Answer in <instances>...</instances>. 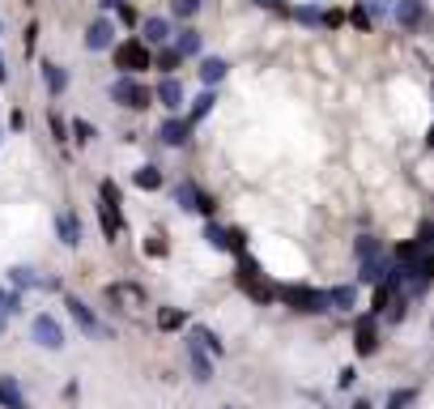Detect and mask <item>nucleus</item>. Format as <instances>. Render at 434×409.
<instances>
[{
  "mask_svg": "<svg viewBox=\"0 0 434 409\" xmlns=\"http://www.w3.org/2000/svg\"><path fill=\"white\" fill-rule=\"evenodd\" d=\"M277 298L294 307V312H306V316H319V312H332L328 307V290H315V286H302V281H294V286H277Z\"/></svg>",
  "mask_w": 434,
  "mask_h": 409,
  "instance_id": "f257e3e1",
  "label": "nucleus"
},
{
  "mask_svg": "<svg viewBox=\"0 0 434 409\" xmlns=\"http://www.w3.org/2000/svg\"><path fill=\"white\" fill-rule=\"evenodd\" d=\"M111 102H119V107H128V111H145L153 102V90L145 82H137L132 73H119L111 82Z\"/></svg>",
  "mask_w": 434,
  "mask_h": 409,
  "instance_id": "f03ea898",
  "label": "nucleus"
},
{
  "mask_svg": "<svg viewBox=\"0 0 434 409\" xmlns=\"http://www.w3.org/2000/svg\"><path fill=\"white\" fill-rule=\"evenodd\" d=\"M111 60H115L119 73H132L137 77L141 68H153V51H149L145 39H124V43L111 47Z\"/></svg>",
  "mask_w": 434,
  "mask_h": 409,
  "instance_id": "7ed1b4c3",
  "label": "nucleus"
},
{
  "mask_svg": "<svg viewBox=\"0 0 434 409\" xmlns=\"http://www.w3.org/2000/svg\"><path fill=\"white\" fill-rule=\"evenodd\" d=\"M175 204L184 213H200V218H213L217 213V200L209 192H200L192 179H184V184H175Z\"/></svg>",
  "mask_w": 434,
  "mask_h": 409,
  "instance_id": "20e7f679",
  "label": "nucleus"
},
{
  "mask_svg": "<svg viewBox=\"0 0 434 409\" xmlns=\"http://www.w3.org/2000/svg\"><path fill=\"white\" fill-rule=\"evenodd\" d=\"M30 341L43 345V350H64V328H60V320L47 316V312H39V316L30 320Z\"/></svg>",
  "mask_w": 434,
  "mask_h": 409,
  "instance_id": "39448f33",
  "label": "nucleus"
},
{
  "mask_svg": "<svg viewBox=\"0 0 434 409\" xmlns=\"http://www.w3.org/2000/svg\"><path fill=\"white\" fill-rule=\"evenodd\" d=\"M107 303H115V307H124V312H137V307H145L149 303V294H145V286H137V281H111L107 290Z\"/></svg>",
  "mask_w": 434,
  "mask_h": 409,
  "instance_id": "423d86ee",
  "label": "nucleus"
},
{
  "mask_svg": "<svg viewBox=\"0 0 434 409\" xmlns=\"http://www.w3.org/2000/svg\"><path fill=\"white\" fill-rule=\"evenodd\" d=\"M64 307H68V316L77 320V328H81L86 337H102V332H107V328H102V320H98V316H94L77 294H64Z\"/></svg>",
  "mask_w": 434,
  "mask_h": 409,
  "instance_id": "0eeeda50",
  "label": "nucleus"
},
{
  "mask_svg": "<svg viewBox=\"0 0 434 409\" xmlns=\"http://www.w3.org/2000/svg\"><path fill=\"white\" fill-rule=\"evenodd\" d=\"M192 120L188 115H170V120H162L158 124V141L162 145H170V149H179V145H188V137H192Z\"/></svg>",
  "mask_w": 434,
  "mask_h": 409,
  "instance_id": "6e6552de",
  "label": "nucleus"
},
{
  "mask_svg": "<svg viewBox=\"0 0 434 409\" xmlns=\"http://www.w3.org/2000/svg\"><path fill=\"white\" fill-rule=\"evenodd\" d=\"M396 21H400V30L417 35L422 26H430V13H426L422 0H396Z\"/></svg>",
  "mask_w": 434,
  "mask_h": 409,
  "instance_id": "1a4fd4ad",
  "label": "nucleus"
},
{
  "mask_svg": "<svg viewBox=\"0 0 434 409\" xmlns=\"http://www.w3.org/2000/svg\"><path fill=\"white\" fill-rule=\"evenodd\" d=\"M86 47H90V51L115 47V21H111V17H94V21L86 26Z\"/></svg>",
  "mask_w": 434,
  "mask_h": 409,
  "instance_id": "9d476101",
  "label": "nucleus"
},
{
  "mask_svg": "<svg viewBox=\"0 0 434 409\" xmlns=\"http://www.w3.org/2000/svg\"><path fill=\"white\" fill-rule=\"evenodd\" d=\"M98 222H102V235H107V243L119 239V230H124V213H119V204L111 200H102L98 196Z\"/></svg>",
  "mask_w": 434,
  "mask_h": 409,
  "instance_id": "9b49d317",
  "label": "nucleus"
},
{
  "mask_svg": "<svg viewBox=\"0 0 434 409\" xmlns=\"http://www.w3.org/2000/svg\"><path fill=\"white\" fill-rule=\"evenodd\" d=\"M153 98H158L166 111H179V107H184V82H179L175 73H170V77H162L158 90H153Z\"/></svg>",
  "mask_w": 434,
  "mask_h": 409,
  "instance_id": "f8f14e48",
  "label": "nucleus"
},
{
  "mask_svg": "<svg viewBox=\"0 0 434 409\" xmlns=\"http://www.w3.org/2000/svg\"><path fill=\"white\" fill-rule=\"evenodd\" d=\"M56 235H60L64 247H81V218H77L72 209L56 213Z\"/></svg>",
  "mask_w": 434,
  "mask_h": 409,
  "instance_id": "ddd939ff",
  "label": "nucleus"
},
{
  "mask_svg": "<svg viewBox=\"0 0 434 409\" xmlns=\"http://www.w3.org/2000/svg\"><path fill=\"white\" fill-rule=\"evenodd\" d=\"M188 363H192V375H196L200 383H209V379H213V363H209V350H204L200 341H192V337H188Z\"/></svg>",
  "mask_w": 434,
  "mask_h": 409,
  "instance_id": "4468645a",
  "label": "nucleus"
},
{
  "mask_svg": "<svg viewBox=\"0 0 434 409\" xmlns=\"http://www.w3.org/2000/svg\"><path fill=\"white\" fill-rule=\"evenodd\" d=\"M43 86H47L51 98H60V94L68 90V68L56 64V60H43Z\"/></svg>",
  "mask_w": 434,
  "mask_h": 409,
  "instance_id": "2eb2a0df",
  "label": "nucleus"
},
{
  "mask_svg": "<svg viewBox=\"0 0 434 409\" xmlns=\"http://www.w3.org/2000/svg\"><path fill=\"white\" fill-rule=\"evenodd\" d=\"M0 409H30V401H26L21 383L13 375H0Z\"/></svg>",
  "mask_w": 434,
  "mask_h": 409,
  "instance_id": "dca6fc26",
  "label": "nucleus"
},
{
  "mask_svg": "<svg viewBox=\"0 0 434 409\" xmlns=\"http://www.w3.org/2000/svg\"><path fill=\"white\" fill-rule=\"evenodd\" d=\"M170 35H175V30H170V21H166V17H145V21H141V39H145L149 47L170 43Z\"/></svg>",
  "mask_w": 434,
  "mask_h": 409,
  "instance_id": "f3484780",
  "label": "nucleus"
},
{
  "mask_svg": "<svg viewBox=\"0 0 434 409\" xmlns=\"http://www.w3.org/2000/svg\"><path fill=\"white\" fill-rule=\"evenodd\" d=\"M375 320H379V316L371 312V316H362V320H357V328H353V332H357V354H362V358L379 350V332H375Z\"/></svg>",
  "mask_w": 434,
  "mask_h": 409,
  "instance_id": "a211bd4d",
  "label": "nucleus"
},
{
  "mask_svg": "<svg viewBox=\"0 0 434 409\" xmlns=\"http://www.w3.org/2000/svg\"><path fill=\"white\" fill-rule=\"evenodd\" d=\"M170 47L188 60V56H200V47H204V43H200V30H196V26H184V30L175 35V43H170Z\"/></svg>",
  "mask_w": 434,
  "mask_h": 409,
  "instance_id": "6ab92c4d",
  "label": "nucleus"
},
{
  "mask_svg": "<svg viewBox=\"0 0 434 409\" xmlns=\"http://www.w3.org/2000/svg\"><path fill=\"white\" fill-rule=\"evenodd\" d=\"M196 73H200V82H204V86H217V82H221V77L230 73V64H226L221 56H204Z\"/></svg>",
  "mask_w": 434,
  "mask_h": 409,
  "instance_id": "aec40b11",
  "label": "nucleus"
},
{
  "mask_svg": "<svg viewBox=\"0 0 434 409\" xmlns=\"http://www.w3.org/2000/svg\"><path fill=\"white\" fill-rule=\"evenodd\" d=\"M132 184H137L141 192H158V188H162V171L153 167V162H145V167L132 171Z\"/></svg>",
  "mask_w": 434,
  "mask_h": 409,
  "instance_id": "412c9836",
  "label": "nucleus"
},
{
  "mask_svg": "<svg viewBox=\"0 0 434 409\" xmlns=\"http://www.w3.org/2000/svg\"><path fill=\"white\" fill-rule=\"evenodd\" d=\"M392 265H396V260H388V256H375V260H362V281L379 286V281L392 273Z\"/></svg>",
  "mask_w": 434,
  "mask_h": 409,
  "instance_id": "4be33fe9",
  "label": "nucleus"
},
{
  "mask_svg": "<svg viewBox=\"0 0 434 409\" xmlns=\"http://www.w3.org/2000/svg\"><path fill=\"white\" fill-rule=\"evenodd\" d=\"M353 303H357L353 286H332L328 290V307H332V312H353Z\"/></svg>",
  "mask_w": 434,
  "mask_h": 409,
  "instance_id": "5701e85b",
  "label": "nucleus"
},
{
  "mask_svg": "<svg viewBox=\"0 0 434 409\" xmlns=\"http://www.w3.org/2000/svg\"><path fill=\"white\" fill-rule=\"evenodd\" d=\"M9 286H17V290H39V286H43V277H39L34 269L17 265V269H9Z\"/></svg>",
  "mask_w": 434,
  "mask_h": 409,
  "instance_id": "b1692460",
  "label": "nucleus"
},
{
  "mask_svg": "<svg viewBox=\"0 0 434 409\" xmlns=\"http://www.w3.org/2000/svg\"><path fill=\"white\" fill-rule=\"evenodd\" d=\"M192 341H200L204 350H209V354H213V358H221V354H226L221 337H217V332H213V328H204V324H196V328H192Z\"/></svg>",
  "mask_w": 434,
  "mask_h": 409,
  "instance_id": "393cba45",
  "label": "nucleus"
},
{
  "mask_svg": "<svg viewBox=\"0 0 434 409\" xmlns=\"http://www.w3.org/2000/svg\"><path fill=\"white\" fill-rule=\"evenodd\" d=\"M179 64H184V56H179L175 47H166V43H162V47H158V56H153V68H162V73L170 77V73H175Z\"/></svg>",
  "mask_w": 434,
  "mask_h": 409,
  "instance_id": "a878e982",
  "label": "nucleus"
},
{
  "mask_svg": "<svg viewBox=\"0 0 434 409\" xmlns=\"http://www.w3.org/2000/svg\"><path fill=\"white\" fill-rule=\"evenodd\" d=\"M213 102H217V94H213V90H204V94H196V102H192V111H188V120H192V124H200L204 115H209V111H213Z\"/></svg>",
  "mask_w": 434,
  "mask_h": 409,
  "instance_id": "bb28decb",
  "label": "nucleus"
},
{
  "mask_svg": "<svg viewBox=\"0 0 434 409\" xmlns=\"http://www.w3.org/2000/svg\"><path fill=\"white\" fill-rule=\"evenodd\" d=\"M204 239H209V247H217V251H230V230L217 226L213 218H209V226H204Z\"/></svg>",
  "mask_w": 434,
  "mask_h": 409,
  "instance_id": "cd10ccee",
  "label": "nucleus"
},
{
  "mask_svg": "<svg viewBox=\"0 0 434 409\" xmlns=\"http://www.w3.org/2000/svg\"><path fill=\"white\" fill-rule=\"evenodd\" d=\"M184 324H188V316L179 312V307H162V312H158V328L162 332H175V328H184Z\"/></svg>",
  "mask_w": 434,
  "mask_h": 409,
  "instance_id": "c85d7f7f",
  "label": "nucleus"
},
{
  "mask_svg": "<svg viewBox=\"0 0 434 409\" xmlns=\"http://www.w3.org/2000/svg\"><path fill=\"white\" fill-rule=\"evenodd\" d=\"M353 251H357V260H375V256H383V243L371 239V235H362V239L353 243Z\"/></svg>",
  "mask_w": 434,
  "mask_h": 409,
  "instance_id": "c756f323",
  "label": "nucleus"
},
{
  "mask_svg": "<svg viewBox=\"0 0 434 409\" xmlns=\"http://www.w3.org/2000/svg\"><path fill=\"white\" fill-rule=\"evenodd\" d=\"M68 133L77 137V145H90V141L98 137V128H94L90 120H72V124H68Z\"/></svg>",
  "mask_w": 434,
  "mask_h": 409,
  "instance_id": "7c9ffc66",
  "label": "nucleus"
},
{
  "mask_svg": "<svg viewBox=\"0 0 434 409\" xmlns=\"http://www.w3.org/2000/svg\"><path fill=\"white\" fill-rule=\"evenodd\" d=\"M417 401V388H396L388 401H383V409H404V405H413Z\"/></svg>",
  "mask_w": 434,
  "mask_h": 409,
  "instance_id": "2f4dec72",
  "label": "nucleus"
},
{
  "mask_svg": "<svg viewBox=\"0 0 434 409\" xmlns=\"http://www.w3.org/2000/svg\"><path fill=\"white\" fill-rule=\"evenodd\" d=\"M47 128H51V141H56V145L68 141V124L60 120V111H47Z\"/></svg>",
  "mask_w": 434,
  "mask_h": 409,
  "instance_id": "473e14b6",
  "label": "nucleus"
},
{
  "mask_svg": "<svg viewBox=\"0 0 434 409\" xmlns=\"http://www.w3.org/2000/svg\"><path fill=\"white\" fill-rule=\"evenodd\" d=\"M0 307H5V316H17L21 312V290H0Z\"/></svg>",
  "mask_w": 434,
  "mask_h": 409,
  "instance_id": "72a5a7b5",
  "label": "nucleus"
},
{
  "mask_svg": "<svg viewBox=\"0 0 434 409\" xmlns=\"http://www.w3.org/2000/svg\"><path fill=\"white\" fill-rule=\"evenodd\" d=\"M34 43H39V21H30V26H26V35H21V56L26 60L34 56Z\"/></svg>",
  "mask_w": 434,
  "mask_h": 409,
  "instance_id": "f704fd0d",
  "label": "nucleus"
},
{
  "mask_svg": "<svg viewBox=\"0 0 434 409\" xmlns=\"http://www.w3.org/2000/svg\"><path fill=\"white\" fill-rule=\"evenodd\" d=\"M196 9H200V0H170V13H175V17H184V21L196 17Z\"/></svg>",
  "mask_w": 434,
  "mask_h": 409,
  "instance_id": "c9c22d12",
  "label": "nucleus"
},
{
  "mask_svg": "<svg viewBox=\"0 0 434 409\" xmlns=\"http://www.w3.org/2000/svg\"><path fill=\"white\" fill-rule=\"evenodd\" d=\"M294 17H298L302 26H319V21H324V13H319V9H311V5H302V9H294Z\"/></svg>",
  "mask_w": 434,
  "mask_h": 409,
  "instance_id": "e433bc0d",
  "label": "nucleus"
},
{
  "mask_svg": "<svg viewBox=\"0 0 434 409\" xmlns=\"http://www.w3.org/2000/svg\"><path fill=\"white\" fill-rule=\"evenodd\" d=\"M230 251H235V256L247 251V235H243V230H230Z\"/></svg>",
  "mask_w": 434,
  "mask_h": 409,
  "instance_id": "4c0bfd02",
  "label": "nucleus"
},
{
  "mask_svg": "<svg viewBox=\"0 0 434 409\" xmlns=\"http://www.w3.org/2000/svg\"><path fill=\"white\" fill-rule=\"evenodd\" d=\"M115 9H119V21H124V26H137V21H141V17H137V9L128 5V0H124V5H115Z\"/></svg>",
  "mask_w": 434,
  "mask_h": 409,
  "instance_id": "58836bf2",
  "label": "nucleus"
},
{
  "mask_svg": "<svg viewBox=\"0 0 434 409\" xmlns=\"http://www.w3.org/2000/svg\"><path fill=\"white\" fill-rule=\"evenodd\" d=\"M145 251H149V256H166V239H158V235H153V239L145 243Z\"/></svg>",
  "mask_w": 434,
  "mask_h": 409,
  "instance_id": "ea45409f",
  "label": "nucleus"
},
{
  "mask_svg": "<svg viewBox=\"0 0 434 409\" xmlns=\"http://www.w3.org/2000/svg\"><path fill=\"white\" fill-rule=\"evenodd\" d=\"M9 128H13V133H21V128H26V111H21V107H13V115H9Z\"/></svg>",
  "mask_w": 434,
  "mask_h": 409,
  "instance_id": "a19ab883",
  "label": "nucleus"
},
{
  "mask_svg": "<svg viewBox=\"0 0 434 409\" xmlns=\"http://www.w3.org/2000/svg\"><path fill=\"white\" fill-rule=\"evenodd\" d=\"M353 379H357V371H353V367H345V371H341V379H337V383H341V388H349V383H353Z\"/></svg>",
  "mask_w": 434,
  "mask_h": 409,
  "instance_id": "79ce46f5",
  "label": "nucleus"
},
{
  "mask_svg": "<svg viewBox=\"0 0 434 409\" xmlns=\"http://www.w3.org/2000/svg\"><path fill=\"white\" fill-rule=\"evenodd\" d=\"M341 21H345V13H337V9L324 13V26H341Z\"/></svg>",
  "mask_w": 434,
  "mask_h": 409,
  "instance_id": "37998d69",
  "label": "nucleus"
},
{
  "mask_svg": "<svg viewBox=\"0 0 434 409\" xmlns=\"http://www.w3.org/2000/svg\"><path fill=\"white\" fill-rule=\"evenodd\" d=\"M255 5H260V9H286L281 0H255Z\"/></svg>",
  "mask_w": 434,
  "mask_h": 409,
  "instance_id": "c03bdc74",
  "label": "nucleus"
},
{
  "mask_svg": "<svg viewBox=\"0 0 434 409\" xmlns=\"http://www.w3.org/2000/svg\"><path fill=\"white\" fill-rule=\"evenodd\" d=\"M0 86H9V68H5V56H0Z\"/></svg>",
  "mask_w": 434,
  "mask_h": 409,
  "instance_id": "a18cd8bd",
  "label": "nucleus"
},
{
  "mask_svg": "<svg viewBox=\"0 0 434 409\" xmlns=\"http://www.w3.org/2000/svg\"><path fill=\"white\" fill-rule=\"evenodd\" d=\"M98 5H102V9H115V5H124V0H98Z\"/></svg>",
  "mask_w": 434,
  "mask_h": 409,
  "instance_id": "49530a36",
  "label": "nucleus"
},
{
  "mask_svg": "<svg viewBox=\"0 0 434 409\" xmlns=\"http://www.w3.org/2000/svg\"><path fill=\"white\" fill-rule=\"evenodd\" d=\"M353 409H375V405L371 401H353Z\"/></svg>",
  "mask_w": 434,
  "mask_h": 409,
  "instance_id": "de8ad7c7",
  "label": "nucleus"
},
{
  "mask_svg": "<svg viewBox=\"0 0 434 409\" xmlns=\"http://www.w3.org/2000/svg\"><path fill=\"white\" fill-rule=\"evenodd\" d=\"M5 324H9V316H5V307H0V332H5Z\"/></svg>",
  "mask_w": 434,
  "mask_h": 409,
  "instance_id": "09e8293b",
  "label": "nucleus"
},
{
  "mask_svg": "<svg viewBox=\"0 0 434 409\" xmlns=\"http://www.w3.org/2000/svg\"><path fill=\"white\" fill-rule=\"evenodd\" d=\"M426 145H430V149H434V124H430V133H426Z\"/></svg>",
  "mask_w": 434,
  "mask_h": 409,
  "instance_id": "8fccbe9b",
  "label": "nucleus"
},
{
  "mask_svg": "<svg viewBox=\"0 0 434 409\" xmlns=\"http://www.w3.org/2000/svg\"><path fill=\"white\" fill-rule=\"evenodd\" d=\"M0 30H5V21H0Z\"/></svg>",
  "mask_w": 434,
  "mask_h": 409,
  "instance_id": "3c124183",
  "label": "nucleus"
},
{
  "mask_svg": "<svg viewBox=\"0 0 434 409\" xmlns=\"http://www.w3.org/2000/svg\"><path fill=\"white\" fill-rule=\"evenodd\" d=\"M26 5H30V0H26Z\"/></svg>",
  "mask_w": 434,
  "mask_h": 409,
  "instance_id": "603ef678",
  "label": "nucleus"
}]
</instances>
